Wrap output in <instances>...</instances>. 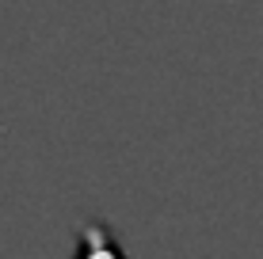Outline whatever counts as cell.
Masks as SVG:
<instances>
[{"label": "cell", "instance_id": "1", "mask_svg": "<svg viewBox=\"0 0 263 259\" xmlns=\"http://www.w3.org/2000/svg\"><path fill=\"white\" fill-rule=\"evenodd\" d=\"M77 259H126V255L99 221H88V225L80 229V255Z\"/></svg>", "mask_w": 263, "mask_h": 259}]
</instances>
